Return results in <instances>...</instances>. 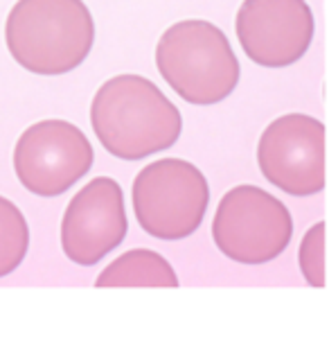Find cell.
Instances as JSON below:
<instances>
[{"label":"cell","instance_id":"cell-1","mask_svg":"<svg viewBox=\"0 0 329 341\" xmlns=\"http://www.w3.org/2000/svg\"><path fill=\"white\" fill-rule=\"evenodd\" d=\"M90 124L102 147L122 160L169 149L183 131L174 102L140 75H118L102 84L90 104Z\"/></svg>","mask_w":329,"mask_h":341},{"label":"cell","instance_id":"cell-2","mask_svg":"<svg viewBox=\"0 0 329 341\" xmlns=\"http://www.w3.org/2000/svg\"><path fill=\"white\" fill-rule=\"evenodd\" d=\"M16 64L34 75H65L93 50L95 23L83 0H18L5 25Z\"/></svg>","mask_w":329,"mask_h":341},{"label":"cell","instance_id":"cell-3","mask_svg":"<svg viewBox=\"0 0 329 341\" xmlns=\"http://www.w3.org/2000/svg\"><path fill=\"white\" fill-rule=\"evenodd\" d=\"M156 66L164 82L189 104H217L239 84V61L217 25L181 21L156 45Z\"/></svg>","mask_w":329,"mask_h":341},{"label":"cell","instance_id":"cell-4","mask_svg":"<svg viewBox=\"0 0 329 341\" xmlns=\"http://www.w3.org/2000/svg\"><path fill=\"white\" fill-rule=\"evenodd\" d=\"M210 204L203 172L183 159H160L133 181V212L156 240H185L201 226Z\"/></svg>","mask_w":329,"mask_h":341},{"label":"cell","instance_id":"cell-5","mask_svg":"<svg viewBox=\"0 0 329 341\" xmlns=\"http://www.w3.org/2000/svg\"><path fill=\"white\" fill-rule=\"evenodd\" d=\"M293 235V219L282 201L257 185H237L219 201L212 237L226 258L264 265L280 258Z\"/></svg>","mask_w":329,"mask_h":341},{"label":"cell","instance_id":"cell-6","mask_svg":"<svg viewBox=\"0 0 329 341\" xmlns=\"http://www.w3.org/2000/svg\"><path fill=\"white\" fill-rule=\"evenodd\" d=\"M93 145L68 120H41L21 134L14 149V170L25 190L39 197H59L93 167Z\"/></svg>","mask_w":329,"mask_h":341},{"label":"cell","instance_id":"cell-7","mask_svg":"<svg viewBox=\"0 0 329 341\" xmlns=\"http://www.w3.org/2000/svg\"><path fill=\"white\" fill-rule=\"evenodd\" d=\"M257 163L266 181L293 197L325 188V124L307 113L273 120L257 145Z\"/></svg>","mask_w":329,"mask_h":341},{"label":"cell","instance_id":"cell-8","mask_svg":"<svg viewBox=\"0 0 329 341\" xmlns=\"http://www.w3.org/2000/svg\"><path fill=\"white\" fill-rule=\"evenodd\" d=\"M235 30L250 61L284 68L305 57L316 23L305 0H244Z\"/></svg>","mask_w":329,"mask_h":341},{"label":"cell","instance_id":"cell-9","mask_svg":"<svg viewBox=\"0 0 329 341\" xmlns=\"http://www.w3.org/2000/svg\"><path fill=\"white\" fill-rule=\"evenodd\" d=\"M124 192L111 177H97L72 197L61 222V249L75 265L93 267L126 237Z\"/></svg>","mask_w":329,"mask_h":341},{"label":"cell","instance_id":"cell-10","mask_svg":"<svg viewBox=\"0 0 329 341\" xmlns=\"http://www.w3.org/2000/svg\"><path fill=\"white\" fill-rule=\"evenodd\" d=\"M97 287H178L171 265L151 249H131L102 271Z\"/></svg>","mask_w":329,"mask_h":341},{"label":"cell","instance_id":"cell-11","mask_svg":"<svg viewBox=\"0 0 329 341\" xmlns=\"http://www.w3.org/2000/svg\"><path fill=\"white\" fill-rule=\"evenodd\" d=\"M30 247V228L16 204L0 194V278L21 267Z\"/></svg>","mask_w":329,"mask_h":341},{"label":"cell","instance_id":"cell-12","mask_svg":"<svg viewBox=\"0 0 329 341\" xmlns=\"http://www.w3.org/2000/svg\"><path fill=\"white\" fill-rule=\"evenodd\" d=\"M300 269L302 276L313 287L325 285V224L318 222L305 233L300 244Z\"/></svg>","mask_w":329,"mask_h":341}]
</instances>
